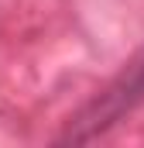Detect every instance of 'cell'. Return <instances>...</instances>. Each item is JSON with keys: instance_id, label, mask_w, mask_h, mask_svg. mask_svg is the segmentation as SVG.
I'll return each instance as SVG.
<instances>
[{"instance_id": "cell-1", "label": "cell", "mask_w": 144, "mask_h": 148, "mask_svg": "<svg viewBox=\"0 0 144 148\" xmlns=\"http://www.w3.org/2000/svg\"><path fill=\"white\" fill-rule=\"evenodd\" d=\"M144 103V48L110 79L107 86L69 117L65 131L55 138L58 145H86L110 127H117L127 114H134Z\"/></svg>"}]
</instances>
